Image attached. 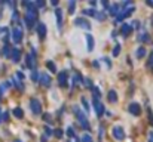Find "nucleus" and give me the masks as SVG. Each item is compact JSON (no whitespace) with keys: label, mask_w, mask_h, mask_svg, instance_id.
Listing matches in <instances>:
<instances>
[{"label":"nucleus","mask_w":153,"mask_h":142,"mask_svg":"<svg viewBox=\"0 0 153 142\" xmlns=\"http://www.w3.org/2000/svg\"><path fill=\"white\" fill-rule=\"evenodd\" d=\"M73 111H74V114H76V117H77V122L80 123L82 129H83V130H89L88 118H86V115H85V114L79 110V107H77V105H74V107H73Z\"/></svg>","instance_id":"1"},{"label":"nucleus","mask_w":153,"mask_h":142,"mask_svg":"<svg viewBox=\"0 0 153 142\" xmlns=\"http://www.w3.org/2000/svg\"><path fill=\"white\" fill-rule=\"evenodd\" d=\"M92 107H94V110H95L97 117H103V114H104V105L100 102V99L92 98Z\"/></svg>","instance_id":"2"},{"label":"nucleus","mask_w":153,"mask_h":142,"mask_svg":"<svg viewBox=\"0 0 153 142\" xmlns=\"http://www.w3.org/2000/svg\"><path fill=\"white\" fill-rule=\"evenodd\" d=\"M30 108H31V112L33 114H40V111H42V105H40V102L36 99V98H33L31 101H30Z\"/></svg>","instance_id":"3"},{"label":"nucleus","mask_w":153,"mask_h":142,"mask_svg":"<svg viewBox=\"0 0 153 142\" xmlns=\"http://www.w3.org/2000/svg\"><path fill=\"white\" fill-rule=\"evenodd\" d=\"M113 136H115L118 141H123V139H125V130H123L120 126H115V127H113Z\"/></svg>","instance_id":"4"},{"label":"nucleus","mask_w":153,"mask_h":142,"mask_svg":"<svg viewBox=\"0 0 153 142\" xmlns=\"http://www.w3.org/2000/svg\"><path fill=\"white\" fill-rule=\"evenodd\" d=\"M12 39L15 43H19L21 40H23V30H21L19 27H15L12 30Z\"/></svg>","instance_id":"5"},{"label":"nucleus","mask_w":153,"mask_h":142,"mask_svg":"<svg viewBox=\"0 0 153 142\" xmlns=\"http://www.w3.org/2000/svg\"><path fill=\"white\" fill-rule=\"evenodd\" d=\"M74 24L77 27H80V28H85V30H91V24L86 21V19H83V18H77L76 21H74Z\"/></svg>","instance_id":"6"},{"label":"nucleus","mask_w":153,"mask_h":142,"mask_svg":"<svg viewBox=\"0 0 153 142\" xmlns=\"http://www.w3.org/2000/svg\"><path fill=\"white\" fill-rule=\"evenodd\" d=\"M128 111L132 114V115H140V112H141V107H140V104L132 102V104L128 107Z\"/></svg>","instance_id":"7"},{"label":"nucleus","mask_w":153,"mask_h":142,"mask_svg":"<svg viewBox=\"0 0 153 142\" xmlns=\"http://www.w3.org/2000/svg\"><path fill=\"white\" fill-rule=\"evenodd\" d=\"M120 33H122V36H125V37H128L131 33H132V25L131 24H128V22H125V24H122V28H120Z\"/></svg>","instance_id":"8"},{"label":"nucleus","mask_w":153,"mask_h":142,"mask_svg":"<svg viewBox=\"0 0 153 142\" xmlns=\"http://www.w3.org/2000/svg\"><path fill=\"white\" fill-rule=\"evenodd\" d=\"M39 82H40V84L42 86H51V76L49 74H46V73H43L40 77H39Z\"/></svg>","instance_id":"9"},{"label":"nucleus","mask_w":153,"mask_h":142,"mask_svg":"<svg viewBox=\"0 0 153 142\" xmlns=\"http://www.w3.org/2000/svg\"><path fill=\"white\" fill-rule=\"evenodd\" d=\"M36 30H37V34H39V37H45L46 36V25L43 22H37V27H36Z\"/></svg>","instance_id":"10"},{"label":"nucleus","mask_w":153,"mask_h":142,"mask_svg":"<svg viewBox=\"0 0 153 142\" xmlns=\"http://www.w3.org/2000/svg\"><path fill=\"white\" fill-rule=\"evenodd\" d=\"M34 19H36V13L33 12H27L25 13V22H27V27H33V24H34Z\"/></svg>","instance_id":"11"},{"label":"nucleus","mask_w":153,"mask_h":142,"mask_svg":"<svg viewBox=\"0 0 153 142\" xmlns=\"http://www.w3.org/2000/svg\"><path fill=\"white\" fill-rule=\"evenodd\" d=\"M67 77H69L67 71H61V73L58 74V83H59V86H65V84H67Z\"/></svg>","instance_id":"12"},{"label":"nucleus","mask_w":153,"mask_h":142,"mask_svg":"<svg viewBox=\"0 0 153 142\" xmlns=\"http://www.w3.org/2000/svg\"><path fill=\"white\" fill-rule=\"evenodd\" d=\"M19 58H21V52L18 47H13V49L11 51V59L13 62H19Z\"/></svg>","instance_id":"13"},{"label":"nucleus","mask_w":153,"mask_h":142,"mask_svg":"<svg viewBox=\"0 0 153 142\" xmlns=\"http://www.w3.org/2000/svg\"><path fill=\"white\" fill-rule=\"evenodd\" d=\"M55 18H57V25L61 30L62 28V11L61 9H57L55 11Z\"/></svg>","instance_id":"14"},{"label":"nucleus","mask_w":153,"mask_h":142,"mask_svg":"<svg viewBox=\"0 0 153 142\" xmlns=\"http://www.w3.org/2000/svg\"><path fill=\"white\" fill-rule=\"evenodd\" d=\"M86 44H88V51H92V49H94L95 41H94L92 34H86Z\"/></svg>","instance_id":"15"},{"label":"nucleus","mask_w":153,"mask_h":142,"mask_svg":"<svg viewBox=\"0 0 153 142\" xmlns=\"http://www.w3.org/2000/svg\"><path fill=\"white\" fill-rule=\"evenodd\" d=\"M107 98H108V101H110V102H116L118 101V95H116L115 90H110V92H108V95H107Z\"/></svg>","instance_id":"16"},{"label":"nucleus","mask_w":153,"mask_h":142,"mask_svg":"<svg viewBox=\"0 0 153 142\" xmlns=\"http://www.w3.org/2000/svg\"><path fill=\"white\" fill-rule=\"evenodd\" d=\"M108 11H110V15L118 16V13H119V6H118V5H112L110 8H108Z\"/></svg>","instance_id":"17"},{"label":"nucleus","mask_w":153,"mask_h":142,"mask_svg":"<svg viewBox=\"0 0 153 142\" xmlns=\"http://www.w3.org/2000/svg\"><path fill=\"white\" fill-rule=\"evenodd\" d=\"M13 115H15L16 118H23V115H24V111L21 110L19 107H16V108L13 110Z\"/></svg>","instance_id":"18"},{"label":"nucleus","mask_w":153,"mask_h":142,"mask_svg":"<svg viewBox=\"0 0 153 142\" xmlns=\"http://www.w3.org/2000/svg\"><path fill=\"white\" fill-rule=\"evenodd\" d=\"M97 12H98V11H95V9H85V11H83V15H88V16H95V15H97Z\"/></svg>","instance_id":"19"},{"label":"nucleus","mask_w":153,"mask_h":142,"mask_svg":"<svg viewBox=\"0 0 153 142\" xmlns=\"http://www.w3.org/2000/svg\"><path fill=\"white\" fill-rule=\"evenodd\" d=\"M46 67L49 68L51 73H57V67H55V64H54L52 61H48V62H46Z\"/></svg>","instance_id":"20"},{"label":"nucleus","mask_w":153,"mask_h":142,"mask_svg":"<svg viewBox=\"0 0 153 142\" xmlns=\"http://www.w3.org/2000/svg\"><path fill=\"white\" fill-rule=\"evenodd\" d=\"M80 142H94V141H92V136H91V135L85 133V135L80 138Z\"/></svg>","instance_id":"21"},{"label":"nucleus","mask_w":153,"mask_h":142,"mask_svg":"<svg viewBox=\"0 0 153 142\" xmlns=\"http://www.w3.org/2000/svg\"><path fill=\"white\" fill-rule=\"evenodd\" d=\"M74 5L76 0H69V13H74Z\"/></svg>","instance_id":"22"},{"label":"nucleus","mask_w":153,"mask_h":142,"mask_svg":"<svg viewBox=\"0 0 153 142\" xmlns=\"http://www.w3.org/2000/svg\"><path fill=\"white\" fill-rule=\"evenodd\" d=\"M91 90H92V95H94V98H95V99H100V98H101V93H100V90H98L97 87H94V86H92V89H91Z\"/></svg>","instance_id":"23"},{"label":"nucleus","mask_w":153,"mask_h":142,"mask_svg":"<svg viewBox=\"0 0 153 142\" xmlns=\"http://www.w3.org/2000/svg\"><path fill=\"white\" fill-rule=\"evenodd\" d=\"M135 55H137L138 58H143V56H146V49H144V47H138Z\"/></svg>","instance_id":"24"},{"label":"nucleus","mask_w":153,"mask_h":142,"mask_svg":"<svg viewBox=\"0 0 153 142\" xmlns=\"http://www.w3.org/2000/svg\"><path fill=\"white\" fill-rule=\"evenodd\" d=\"M80 83H82V77H80L79 74H74V76H73V86H74V84H80Z\"/></svg>","instance_id":"25"},{"label":"nucleus","mask_w":153,"mask_h":142,"mask_svg":"<svg viewBox=\"0 0 153 142\" xmlns=\"http://www.w3.org/2000/svg\"><path fill=\"white\" fill-rule=\"evenodd\" d=\"M11 51H12L11 46H5V47H3V55H5L6 58H9V56H11Z\"/></svg>","instance_id":"26"},{"label":"nucleus","mask_w":153,"mask_h":142,"mask_svg":"<svg viewBox=\"0 0 153 142\" xmlns=\"http://www.w3.org/2000/svg\"><path fill=\"white\" fill-rule=\"evenodd\" d=\"M25 62H27V67H28L30 70H33V59H31V55H27Z\"/></svg>","instance_id":"27"},{"label":"nucleus","mask_w":153,"mask_h":142,"mask_svg":"<svg viewBox=\"0 0 153 142\" xmlns=\"http://www.w3.org/2000/svg\"><path fill=\"white\" fill-rule=\"evenodd\" d=\"M138 40H140V41H149V36H147L146 33H143V34L138 36Z\"/></svg>","instance_id":"28"},{"label":"nucleus","mask_w":153,"mask_h":142,"mask_svg":"<svg viewBox=\"0 0 153 142\" xmlns=\"http://www.w3.org/2000/svg\"><path fill=\"white\" fill-rule=\"evenodd\" d=\"M95 18H97V19H100V21H103V19H106V13H104V12H97Z\"/></svg>","instance_id":"29"},{"label":"nucleus","mask_w":153,"mask_h":142,"mask_svg":"<svg viewBox=\"0 0 153 142\" xmlns=\"http://www.w3.org/2000/svg\"><path fill=\"white\" fill-rule=\"evenodd\" d=\"M31 80H33V82H37V80H39V74H37L36 70H33V73H31Z\"/></svg>","instance_id":"30"},{"label":"nucleus","mask_w":153,"mask_h":142,"mask_svg":"<svg viewBox=\"0 0 153 142\" xmlns=\"http://www.w3.org/2000/svg\"><path fill=\"white\" fill-rule=\"evenodd\" d=\"M82 105H83V108L86 111H89V104H88V101H86L85 98H82Z\"/></svg>","instance_id":"31"},{"label":"nucleus","mask_w":153,"mask_h":142,"mask_svg":"<svg viewBox=\"0 0 153 142\" xmlns=\"http://www.w3.org/2000/svg\"><path fill=\"white\" fill-rule=\"evenodd\" d=\"M43 120H46L49 124L52 123V117H51V114H43Z\"/></svg>","instance_id":"32"},{"label":"nucleus","mask_w":153,"mask_h":142,"mask_svg":"<svg viewBox=\"0 0 153 142\" xmlns=\"http://www.w3.org/2000/svg\"><path fill=\"white\" fill-rule=\"evenodd\" d=\"M119 53H120V46H119V44H116V47L113 49V56H118Z\"/></svg>","instance_id":"33"},{"label":"nucleus","mask_w":153,"mask_h":142,"mask_svg":"<svg viewBox=\"0 0 153 142\" xmlns=\"http://www.w3.org/2000/svg\"><path fill=\"white\" fill-rule=\"evenodd\" d=\"M36 6H37V8H43V6H45V2H43V0H37V2H36Z\"/></svg>","instance_id":"34"},{"label":"nucleus","mask_w":153,"mask_h":142,"mask_svg":"<svg viewBox=\"0 0 153 142\" xmlns=\"http://www.w3.org/2000/svg\"><path fill=\"white\" fill-rule=\"evenodd\" d=\"M54 133H55V136H57V138H61V136H62V130H61V129H57Z\"/></svg>","instance_id":"35"},{"label":"nucleus","mask_w":153,"mask_h":142,"mask_svg":"<svg viewBox=\"0 0 153 142\" xmlns=\"http://www.w3.org/2000/svg\"><path fill=\"white\" fill-rule=\"evenodd\" d=\"M101 5L104 8H110V3H108V0H101Z\"/></svg>","instance_id":"36"},{"label":"nucleus","mask_w":153,"mask_h":142,"mask_svg":"<svg viewBox=\"0 0 153 142\" xmlns=\"http://www.w3.org/2000/svg\"><path fill=\"white\" fill-rule=\"evenodd\" d=\"M85 84L88 86L89 89H92V83H91V80H89V79H86V80H85Z\"/></svg>","instance_id":"37"},{"label":"nucleus","mask_w":153,"mask_h":142,"mask_svg":"<svg viewBox=\"0 0 153 142\" xmlns=\"http://www.w3.org/2000/svg\"><path fill=\"white\" fill-rule=\"evenodd\" d=\"M45 132H46V135H52V129L51 127H45Z\"/></svg>","instance_id":"38"},{"label":"nucleus","mask_w":153,"mask_h":142,"mask_svg":"<svg viewBox=\"0 0 153 142\" xmlns=\"http://www.w3.org/2000/svg\"><path fill=\"white\" fill-rule=\"evenodd\" d=\"M16 76H18V79H21V80H23V79H24V74H23V73H21V71H18V73H16Z\"/></svg>","instance_id":"39"},{"label":"nucleus","mask_w":153,"mask_h":142,"mask_svg":"<svg viewBox=\"0 0 153 142\" xmlns=\"http://www.w3.org/2000/svg\"><path fill=\"white\" fill-rule=\"evenodd\" d=\"M132 27L138 28V27H140V22H138V21H134V22H132Z\"/></svg>","instance_id":"40"},{"label":"nucleus","mask_w":153,"mask_h":142,"mask_svg":"<svg viewBox=\"0 0 153 142\" xmlns=\"http://www.w3.org/2000/svg\"><path fill=\"white\" fill-rule=\"evenodd\" d=\"M58 2H59V0H51V3H52L54 6H57V5H58Z\"/></svg>","instance_id":"41"},{"label":"nucleus","mask_w":153,"mask_h":142,"mask_svg":"<svg viewBox=\"0 0 153 142\" xmlns=\"http://www.w3.org/2000/svg\"><path fill=\"white\" fill-rule=\"evenodd\" d=\"M92 65H94V67H95V68H98V67H100V65H98V62H97V61H94V62H92Z\"/></svg>","instance_id":"42"},{"label":"nucleus","mask_w":153,"mask_h":142,"mask_svg":"<svg viewBox=\"0 0 153 142\" xmlns=\"http://www.w3.org/2000/svg\"><path fill=\"white\" fill-rule=\"evenodd\" d=\"M46 141H48V138H46L45 135H43V136H42V142H46Z\"/></svg>","instance_id":"43"},{"label":"nucleus","mask_w":153,"mask_h":142,"mask_svg":"<svg viewBox=\"0 0 153 142\" xmlns=\"http://www.w3.org/2000/svg\"><path fill=\"white\" fill-rule=\"evenodd\" d=\"M89 3H91V5H92V6H94V5H95V3H97V0H89Z\"/></svg>","instance_id":"44"},{"label":"nucleus","mask_w":153,"mask_h":142,"mask_svg":"<svg viewBox=\"0 0 153 142\" xmlns=\"http://www.w3.org/2000/svg\"><path fill=\"white\" fill-rule=\"evenodd\" d=\"M0 112H2V110H0ZM0 123H2V114H0Z\"/></svg>","instance_id":"45"},{"label":"nucleus","mask_w":153,"mask_h":142,"mask_svg":"<svg viewBox=\"0 0 153 142\" xmlns=\"http://www.w3.org/2000/svg\"><path fill=\"white\" fill-rule=\"evenodd\" d=\"M15 142H21V141H15Z\"/></svg>","instance_id":"46"},{"label":"nucleus","mask_w":153,"mask_h":142,"mask_svg":"<svg viewBox=\"0 0 153 142\" xmlns=\"http://www.w3.org/2000/svg\"><path fill=\"white\" fill-rule=\"evenodd\" d=\"M150 142H153V139H150Z\"/></svg>","instance_id":"47"},{"label":"nucleus","mask_w":153,"mask_h":142,"mask_svg":"<svg viewBox=\"0 0 153 142\" xmlns=\"http://www.w3.org/2000/svg\"><path fill=\"white\" fill-rule=\"evenodd\" d=\"M69 142H70V141H69Z\"/></svg>","instance_id":"48"}]
</instances>
